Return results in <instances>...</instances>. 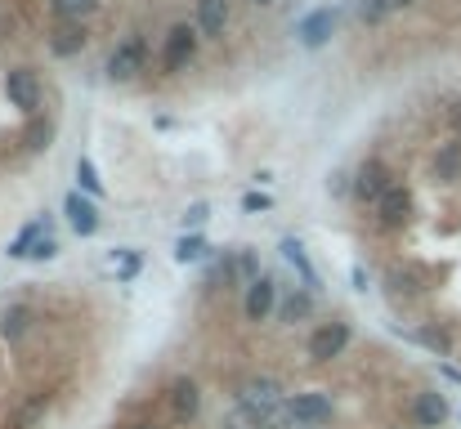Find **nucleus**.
Returning <instances> with one entry per match:
<instances>
[{
  "label": "nucleus",
  "mask_w": 461,
  "mask_h": 429,
  "mask_svg": "<svg viewBox=\"0 0 461 429\" xmlns=\"http://www.w3.org/2000/svg\"><path fill=\"white\" fill-rule=\"evenodd\" d=\"M149 36L144 31H126L113 49H108V58H104V76L113 81V85H131L144 67H149Z\"/></svg>",
  "instance_id": "nucleus-1"
},
{
  "label": "nucleus",
  "mask_w": 461,
  "mask_h": 429,
  "mask_svg": "<svg viewBox=\"0 0 461 429\" xmlns=\"http://www.w3.org/2000/svg\"><path fill=\"white\" fill-rule=\"evenodd\" d=\"M202 49V31L197 22H170L166 36H161V49H157V67L161 76H179Z\"/></svg>",
  "instance_id": "nucleus-2"
},
{
  "label": "nucleus",
  "mask_w": 461,
  "mask_h": 429,
  "mask_svg": "<svg viewBox=\"0 0 461 429\" xmlns=\"http://www.w3.org/2000/svg\"><path fill=\"white\" fill-rule=\"evenodd\" d=\"M287 425L292 429H322L336 421V398L327 389H301V394H287Z\"/></svg>",
  "instance_id": "nucleus-3"
},
{
  "label": "nucleus",
  "mask_w": 461,
  "mask_h": 429,
  "mask_svg": "<svg viewBox=\"0 0 461 429\" xmlns=\"http://www.w3.org/2000/svg\"><path fill=\"white\" fill-rule=\"evenodd\" d=\"M349 340H354L349 317H327V322L313 326V335L305 340V358L313 367H327V362H336V358L349 349Z\"/></svg>",
  "instance_id": "nucleus-4"
},
{
  "label": "nucleus",
  "mask_w": 461,
  "mask_h": 429,
  "mask_svg": "<svg viewBox=\"0 0 461 429\" xmlns=\"http://www.w3.org/2000/svg\"><path fill=\"white\" fill-rule=\"evenodd\" d=\"M394 183H399V174L385 165V156H363V161L354 165V201H358V206H372V210H376V201H381Z\"/></svg>",
  "instance_id": "nucleus-5"
},
{
  "label": "nucleus",
  "mask_w": 461,
  "mask_h": 429,
  "mask_svg": "<svg viewBox=\"0 0 461 429\" xmlns=\"http://www.w3.org/2000/svg\"><path fill=\"white\" fill-rule=\"evenodd\" d=\"M412 215H417V197H412V188L399 179V183L376 201L372 224H376V233H403V228L412 224Z\"/></svg>",
  "instance_id": "nucleus-6"
},
{
  "label": "nucleus",
  "mask_w": 461,
  "mask_h": 429,
  "mask_svg": "<svg viewBox=\"0 0 461 429\" xmlns=\"http://www.w3.org/2000/svg\"><path fill=\"white\" fill-rule=\"evenodd\" d=\"M0 90H5V99H9V108L14 112H23L27 121L32 117H41V76L32 72V67H9L5 72V81H0Z\"/></svg>",
  "instance_id": "nucleus-7"
},
{
  "label": "nucleus",
  "mask_w": 461,
  "mask_h": 429,
  "mask_svg": "<svg viewBox=\"0 0 461 429\" xmlns=\"http://www.w3.org/2000/svg\"><path fill=\"white\" fill-rule=\"evenodd\" d=\"M166 407H170V421L179 429L197 425V416H202V385L193 376H175L166 385Z\"/></svg>",
  "instance_id": "nucleus-8"
},
{
  "label": "nucleus",
  "mask_w": 461,
  "mask_h": 429,
  "mask_svg": "<svg viewBox=\"0 0 461 429\" xmlns=\"http://www.w3.org/2000/svg\"><path fill=\"white\" fill-rule=\"evenodd\" d=\"M426 290H430V278H426L417 264H403V260H394V264L385 269V295H390L394 304H417Z\"/></svg>",
  "instance_id": "nucleus-9"
},
{
  "label": "nucleus",
  "mask_w": 461,
  "mask_h": 429,
  "mask_svg": "<svg viewBox=\"0 0 461 429\" xmlns=\"http://www.w3.org/2000/svg\"><path fill=\"white\" fill-rule=\"evenodd\" d=\"M278 304H283V295H278V282L265 273V278H256V282L242 290V317L251 322V326H260V322H269L274 313H278Z\"/></svg>",
  "instance_id": "nucleus-10"
},
{
  "label": "nucleus",
  "mask_w": 461,
  "mask_h": 429,
  "mask_svg": "<svg viewBox=\"0 0 461 429\" xmlns=\"http://www.w3.org/2000/svg\"><path fill=\"white\" fill-rule=\"evenodd\" d=\"M233 407H287V389L274 376H251L233 389Z\"/></svg>",
  "instance_id": "nucleus-11"
},
{
  "label": "nucleus",
  "mask_w": 461,
  "mask_h": 429,
  "mask_svg": "<svg viewBox=\"0 0 461 429\" xmlns=\"http://www.w3.org/2000/svg\"><path fill=\"white\" fill-rule=\"evenodd\" d=\"M50 407H54V394H50V389H32V394H23V398L9 407V416H5L0 429H41L45 416H50Z\"/></svg>",
  "instance_id": "nucleus-12"
},
{
  "label": "nucleus",
  "mask_w": 461,
  "mask_h": 429,
  "mask_svg": "<svg viewBox=\"0 0 461 429\" xmlns=\"http://www.w3.org/2000/svg\"><path fill=\"white\" fill-rule=\"evenodd\" d=\"M336 22H340V9H336V4H318V9H309L305 18L296 22V36H301L305 49H322V45L331 40Z\"/></svg>",
  "instance_id": "nucleus-13"
},
{
  "label": "nucleus",
  "mask_w": 461,
  "mask_h": 429,
  "mask_svg": "<svg viewBox=\"0 0 461 429\" xmlns=\"http://www.w3.org/2000/svg\"><path fill=\"white\" fill-rule=\"evenodd\" d=\"M90 45V22H59L45 31V49L54 58H81Z\"/></svg>",
  "instance_id": "nucleus-14"
},
{
  "label": "nucleus",
  "mask_w": 461,
  "mask_h": 429,
  "mask_svg": "<svg viewBox=\"0 0 461 429\" xmlns=\"http://www.w3.org/2000/svg\"><path fill=\"white\" fill-rule=\"evenodd\" d=\"M36 322H41L36 304H32V299H14V304H5V313H0V340H5V344H23V340L36 331Z\"/></svg>",
  "instance_id": "nucleus-15"
},
{
  "label": "nucleus",
  "mask_w": 461,
  "mask_h": 429,
  "mask_svg": "<svg viewBox=\"0 0 461 429\" xmlns=\"http://www.w3.org/2000/svg\"><path fill=\"white\" fill-rule=\"evenodd\" d=\"M408 416H412L417 429H444V421L453 416V407H448V398H444L439 389H417Z\"/></svg>",
  "instance_id": "nucleus-16"
},
{
  "label": "nucleus",
  "mask_w": 461,
  "mask_h": 429,
  "mask_svg": "<svg viewBox=\"0 0 461 429\" xmlns=\"http://www.w3.org/2000/svg\"><path fill=\"white\" fill-rule=\"evenodd\" d=\"M63 215H68V224H72L77 237H95L99 233V206H95V197H86V192L72 188L63 197Z\"/></svg>",
  "instance_id": "nucleus-17"
},
{
  "label": "nucleus",
  "mask_w": 461,
  "mask_h": 429,
  "mask_svg": "<svg viewBox=\"0 0 461 429\" xmlns=\"http://www.w3.org/2000/svg\"><path fill=\"white\" fill-rule=\"evenodd\" d=\"M197 31H202V40H224L229 36V22H233V9H229V0H197Z\"/></svg>",
  "instance_id": "nucleus-18"
},
{
  "label": "nucleus",
  "mask_w": 461,
  "mask_h": 429,
  "mask_svg": "<svg viewBox=\"0 0 461 429\" xmlns=\"http://www.w3.org/2000/svg\"><path fill=\"white\" fill-rule=\"evenodd\" d=\"M430 174H435V183L457 188L461 183V139H448V143L435 147V156H430Z\"/></svg>",
  "instance_id": "nucleus-19"
},
{
  "label": "nucleus",
  "mask_w": 461,
  "mask_h": 429,
  "mask_svg": "<svg viewBox=\"0 0 461 429\" xmlns=\"http://www.w3.org/2000/svg\"><path fill=\"white\" fill-rule=\"evenodd\" d=\"M104 9V0H45V13L50 22H90L95 13Z\"/></svg>",
  "instance_id": "nucleus-20"
},
{
  "label": "nucleus",
  "mask_w": 461,
  "mask_h": 429,
  "mask_svg": "<svg viewBox=\"0 0 461 429\" xmlns=\"http://www.w3.org/2000/svg\"><path fill=\"white\" fill-rule=\"evenodd\" d=\"M313 308H318V295H313V290H305V286H301V290H287V295H283V304H278V322H283V326L309 322V317H313Z\"/></svg>",
  "instance_id": "nucleus-21"
},
{
  "label": "nucleus",
  "mask_w": 461,
  "mask_h": 429,
  "mask_svg": "<svg viewBox=\"0 0 461 429\" xmlns=\"http://www.w3.org/2000/svg\"><path fill=\"white\" fill-rule=\"evenodd\" d=\"M278 251H283V260L301 273V286H305V290H313V295H322V278H318V269L309 264L305 246H301L296 237H283V246H278Z\"/></svg>",
  "instance_id": "nucleus-22"
},
{
  "label": "nucleus",
  "mask_w": 461,
  "mask_h": 429,
  "mask_svg": "<svg viewBox=\"0 0 461 429\" xmlns=\"http://www.w3.org/2000/svg\"><path fill=\"white\" fill-rule=\"evenodd\" d=\"M399 335H408L412 344H421V349H430V353H439V358L453 353V335H448V326H439V322H426V326H412V331L399 326Z\"/></svg>",
  "instance_id": "nucleus-23"
},
{
  "label": "nucleus",
  "mask_w": 461,
  "mask_h": 429,
  "mask_svg": "<svg viewBox=\"0 0 461 429\" xmlns=\"http://www.w3.org/2000/svg\"><path fill=\"white\" fill-rule=\"evenodd\" d=\"M45 233H54V224H50V215H41V219H32V224H23V228L14 233V242L5 246V255H9V260H27V255H32V246H36V237H45Z\"/></svg>",
  "instance_id": "nucleus-24"
},
{
  "label": "nucleus",
  "mask_w": 461,
  "mask_h": 429,
  "mask_svg": "<svg viewBox=\"0 0 461 429\" xmlns=\"http://www.w3.org/2000/svg\"><path fill=\"white\" fill-rule=\"evenodd\" d=\"M54 121L50 117H32L27 121V130H23V152L27 156H41V152H50V143H54Z\"/></svg>",
  "instance_id": "nucleus-25"
},
{
  "label": "nucleus",
  "mask_w": 461,
  "mask_h": 429,
  "mask_svg": "<svg viewBox=\"0 0 461 429\" xmlns=\"http://www.w3.org/2000/svg\"><path fill=\"white\" fill-rule=\"evenodd\" d=\"M206 286L215 290V286H242L238 282V251H224V255H215L211 264H206Z\"/></svg>",
  "instance_id": "nucleus-26"
},
{
  "label": "nucleus",
  "mask_w": 461,
  "mask_h": 429,
  "mask_svg": "<svg viewBox=\"0 0 461 429\" xmlns=\"http://www.w3.org/2000/svg\"><path fill=\"white\" fill-rule=\"evenodd\" d=\"M206 255H211V246H206L202 233H184V237L175 242V264H202Z\"/></svg>",
  "instance_id": "nucleus-27"
},
{
  "label": "nucleus",
  "mask_w": 461,
  "mask_h": 429,
  "mask_svg": "<svg viewBox=\"0 0 461 429\" xmlns=\"http://www.w3.org/2000/svg\"><path fill=\"white\" fill-rule=\"evenodd\" d=\"M77 192H86V197H95V201L104 197V179H99V170H95V161H90L86 152L77 156Z\"/></svg>",
  "instance_id": "nucleus-28"
},
{
  "label": "nucleus",
  "mask_w": 461,
  "mask_h": 429,
  "mask_svg": "<svg viewBox=\"0 0 461 429\" xmlns=\"http://www.w3.org/2000/svg\"><path fill=\"white\" fill-rule=\"evenodd\" d=\"M256 278H265V273H260V260H256V251L242 246V251H238V282H242V290L256 282Z\"/></svg>",
  "instance_id": "nucleus-29"
},
{
  "label": "nucleus",
  "mask_w": 461,
  "mask_h": 429,
  "mask_svg": "<svg viewBox=\"0 0 461 429\" xmlns=\"http://www.w3.org/2000/svg\"><path fill=\"white\" fill-rule=\"evenodd\" d=\"M358 18H363L367 27H381V22L390 18V4H385V0H358Z\"/></svg>",
  "instance_id": "nucleus-30"
},
{
  "label": "nucleus",
  "mask_w": 461,
  "mask_h": 429,
  "mask_svg": "<svg viewBox=\"0 0 461 429\" xmlns=\"http://www.w3.org/2000/svg\"><path fill=\"white\" fill-rule=\"evenodd\" d=\"M327 192H331V197H354V174L331 170V174H327Z\"/></svg>",
  "instance_id": "nucleus-31"
},
{
  "label": "nucleus",
  "mask_w": 461,
  "mask_h": 429,
  "mask_svg": "<svg viewBox=\"0 0 461 429\" xmlns=\"http://www.w3.org/2000/svg\"><path fill=\"white\" fill-rule=\"evenodd\" d=\"M206 219H211V206H206V201H193V206L184 210V233H197Z\"/></svg>",
  "instance_id": "nucleus-32"
},
{
  "label": "nucleus",
  "mask_w": 461,
  "mask_h": 429,
  "mask_svg": "<svg viewBox=\"0 0 461 429\" xmlns=\"http://www.w3.org/2000/svg\"><path fill=\"white\" fill-rule=\"evenodd\" d=\"M59 255V242H54V233H45V237H36V246H32V264H45V260H54Z\"/></svg>",
  "instance_id": "nucleus-33"
},
{
  "label": "nucleus",
  "mask_w": 461,
  "mask_h": 429,
  "mask_svg": "<svg viewBox=\"0 0 461 429\" xmlns=\"http://www.w3.org/2000/svg\"><path fill=\"white\" fill-rule=\"evenodd\" d=\"M242 210H247V215H265V210H274V197L256 188V192H247V197H242Z\"/></svg>",
  "instance_id": "nucleus-34"
},
{
  "label": "nucleus",
  "mask_w": 461,
  "mask_h": 429,
  "mask_svg": "<svg viewBox=\"0 0 461 429\" xmlns=\"http://www.w3.org/2000/svg\"><path fill=\"white\" fill-rule=\"evenodd\" d=\"M113 260H122V273H117L122 282H131V278L140 273V264H144V260H140L135 251H113Z\"/></svg>",
  "instance_id": "nucleus-35"
},
{
  "label": "nucleus",
  "mask_w": 461,
  "mask_h": 429,
  "mask_svg": "<svg viewBox=\"0 0 461 429\" xmlns=\"http://www.w3.org/2000/svg\"><path fill=\"white\" fill-rule=\"evenodd\" d=\"M349 282H354L358 295H367V290H372V273H367L363 264H354V269H349Z\"/></svg>",
  "instance_id": "nucleus-36"
},
{
  "label": "nucleus",
  "mask_w": 461,
  "mask_h": 429,
  "mask_svg": "<svg viewBox=\"0 0 461 429\" xmlns=\"http://www.w3.org/2000/svg\"><path fill=\"white\" fill-rule=\"evenodd\" d=\"M444 121H448V130H453V139H461V99H453V103L444 108Z\"/></svg>",
  "instance_id": "nucleus-37"
},
{
  "label": "nucleus",
  "mask_w": 461,
  "mask_h": 429,
  "mask_svg": "<svg viewBox=\"0 0 461 429\" xmlns=\"http://www.w3.org/2000/svg\"><path fill=\"white\" fill-rule=\"evenodd\" d=\"M14 31H18V18H14L9 9H0V40H9Z\"/></svg>",
  "instance_id": "nucleus-38"
},
{
  "label": "nucleus",
  "mask_w": 461,
  "mask_h": 429,
  "mask_svg": "<svg viewBox=\"0 0 461 429\" xmlns=\"http://www.w3.org/2000/svg\"><path fill=\"white\" fill-rule=\"evenodd\" d=\"M385 4H390V13H399V9H412L417 0H385Z\"/></svg>",
  "instance_id": "nucleus-39"
},
{
  "label": "nucleus",
  "mask_w": 461,
  "mask_h": 429,
  "mask_svg": "<svg viewBox=\"0 0 461 429\" xmlns=\"http://www.w3.org/2000/svg\"><path fill=\"white\" fill-rule=\"evenodd\" d=\"M126 429H166V425H157V421H135V425H126Z\"/></svg>",
  "instance_id": "nucleus-40"
},
{
  "label": "nucleus",
  "mask_w": 461,
  "mask_h": 429,
  "mask_svg": "<svg viewBox=\"0 0 461 429\" xmlns=\"http://www.w3.org/2000/svg\"><path fill=\"white\" fill-rule=\"evenodd\" d=\"M220 429H247V425H242V421H224Z\"/></svg>",
  "instance_id": "nucleus-41"
},
{
  "label": "nucleus",
  "mask_w": 461,
  "mask_h": 429,
  "mask_svg": "<svg viewBox=\"0 0 461 429\" xmlns=\"http://www.w3.org/2000/svg\"><path fill=\"white\" fill-rule=\"evenodd\" d=\"M251 4H274V0H251Z\"/></svg>",
  "instance_id": "nucleus-42"
}]
</instances>
